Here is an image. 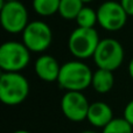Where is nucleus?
Wrapping results in <instances>:
<instances>
[{
  "mask_svg": "<svg viewBox=\"0 0 133 133\" xmlns=\"http://www.w3.org/2000/svg\"><path fill=\"white\" fill-rule=\"evenodd\" d=\"M120 4L125 8L126 13L133 16V0H120Z\"/></svg>",
  "mask_w": 133,
  "mask_h": 133,
  "instance_id": "nucleus-18",
  "label": "nucleus"
},
{
  "mask_svg": "<svg viewBox=\"0 0 133 133\" xmlns=\"http://www.w3.org/2000/svg\"><path fill=\"white\" fill-rule=\"evenodd\" d=\"M124 119L133 126V99L126 104L124 109Z\"/></svg>",
  "mask_w": 133,
  "mask_h": 133,
  "instance_id": "nucleus-17",
  "label": "nucleus"
},
{
  "mask_svg": "<svg viewBox=\"0 0 133 133\" xmlns=\"http://www.w3.org/2000/svg\"><path fill=\"white\" fill-rule=\"evenodd\" d=\"M0 21L1 26L7 33L18 34L22 33L27 27L28 11L22 2L16 1H1L0 8Z\"/></svg>",
  "mask_w": 133,
  "mask_h": 133,
  "instance_id": "nucleus-5",
  "label": "nucleus"
},
{
  "mask_svg": "<svg viewBox=\"0 0 133 133\" xmlns=\"http://www.w3.org/2000/svg\"><path fill=\"white\" fill-rule=\"evenodd\" d=\"M103 133H133V126L124 118H113L103 129Z\"/></svg>",
  "mask_w": 133,
  "mask_h": 133,
  "instance_id": "nucleus-16",
  "label": "nucleus"
},
{
  "mask_svg": "<svg viewBox=\"0 0 133 133\" xmlns=\"http://www.w3.org/2000/svg\"><path fill=\"white\" fill-rule=\"evenodd\" d=\"M13 133H32V132L26 131V130H18V131H15V132H13Z\"/></svg>",
  "mask_w": 133,
  "mask_h": 133,
  "instance_id": "nucleus-20",
  "label": "nucleus"
},
{
  "mask_svg": "<svg viewBox=\"0 0 133 133\" xmlns=\"http://www.w3.org/2000/svg\"><path fill=\"white\" fill-rule=\"evenodd\" d=\"M53 42V32L43 21H32L22 32V43L30 53H43Z\"/></svg>",
  "mask_w": 133,
  "mask_h": 133,
  "instance_id": "nucleus-7",
  "label": "nucleus"
},
{
  "mask_svg": "<svg viewBox=\"0 0 133 133\" xmlns=\"http://www.w3.org/2000/svg\"><path fill=\"white\" fill-rule=\"evenodd\" d=\"M1 1H16V0H1Z\"/></svg>",
  "mask_w": 133,
  "mask_h": 133,
  "instance_id": "nucleus-23",
  "label": "nucleus"
},
{
  "mask_svg": "<svg viewBox=\"0 0 133 133\" xmlns=\"http://www.w3.org/2000/svg\"><path fill=\"white\" fill-rule=\"evenodd\" d=\"M78 27L82 28H95V25L98 23V18H97V11H94L91 7L84 6L81 12L78 13L76 18Z\"/></svg>",
  "mask_w": 133,
  "mask_h": 133,
  "instance_id": "nucleus-15",
  "label": "nucleus"
},
{
  "mask_svg": "<svg viewBox=\"0 0 133 133\" xmlns=\"http://www.w3.org/2000/svg\"><path fill=\"white\" fill-rule=\"evenodd\" d=\"M83 7L84 4L82 0H61L58 14L64 20H76Z\"/></svg>",
  "mask_w": 133,
  "mask_h": 133,
  "instance_id": "nucleus-13",
  "label": "nucleus"
},
{
  "mask_svg": "<svg viewBox=\"0 0 133 133\" xmlns=\"http://www.w3.org/2000/svg\"><path fill=\"white\" fill-rule=\"evenodd\" d=\"M99 36L95 28L77 27L70 34L68 40V48L71 55L78 60H87L94 57V54L98 47Z\"/></svg>",
  "mask_w": 133,
  "mask_h": 133,
  "instance_id": "nucleus-4",
  "label": "nucleus"
},
{
  "mask_svg": "<svg viewBox=\"0 0 133 133\" xmlns=\"http://www.w3.org/2000/svg\"><path fill=\"white\" fill-rule=\"evenodd\" d=\"M81 133H97V132H95V131H89V130H88V131H83V132H81Z\"/></svg>",
  "mask_w": 133,
  "mask_h": 133,
  "instance_id": "nucleus-21",
  "label": "nucleus"
},
{
  "mask_svg": "<svg viewBox=\"0 0 133 133\" xmlns=\"http://www.w3.org/2000/svg\"><path fill=\"white\" fill-rule=\"evenodd\" d=\"M94 61L98 69L115 71L124 61V48L122 43L115 39L101 40L94 54Z\"/></svg>",
  "mask_w": 133,
  "mask_h": 133,
  "instance_id": "nucleus-6",
  "label": "nucleus"
},
{
  "mask_svg": "<svg viewBox=\"0 0 133 133\" xmlns=\"http://www.w3.org/2000/svg\"><path fill=\"white\" fill-rule=\"evenodd\" d=\"M30 62V51L22 42L7 41L0 47V68L4 72H20Z\"/></svg>",
  "mask_w": 133,
  "mask_h": 133,
  "instance_id": "nucleus-3",
  "label": "nucleus"
},
{
  "mask_svg": "<svg viewBox=\"0 0 133 133\" xmlns=\"http://www.w3.org/2000/svg\"><path fill=\"white\" fill-rule=\"evenodd\" d=\"M34 70L40 79L48 83L57 82L61 65L51 55H41L35 61Z\"/></svg>",
  "mask_w": 133,
  "mask_h": 133,
  "instance_id": "nucleus-10",
  "label": "nucleus"
},
{
  "mask_svg": "<svg viewBox=\"0 0 133 133\" xmlns=\"http://www.w3.org/2000/svg\"><path fill=\"white\" fill-rule=\"evenodd\" d=\"M92 75L89 65L82 61H69L61 65L57 83L65 91H79L91 85Z\"/></svg>",
  "mask_w": 133,
  "mask_h": 133,
  "instance_id": "nucleus-1",
  "label": "nucleus"
},
{
  "mask_svg": "<svg viewBox=\"0 0 133 133\" xmlns=\"http://www.w3.org/2000/svg\"><path fill=\"white\" fill-rule=\"evenodd\" d=\"M115 84L113 71L105 69H97L92 75L91 87L98 94H108Z\"/></svg>",
  "mask_w": 133,
  "mask_h": 133,
  "instance_id": "nucleus-12",
  "label": "nucleus"
},
{
  "mask_svg": "<svg viewBox=\"0 0 133 133\" xmlns=\"http://www.w3.org/2000/svg\"><path fill=\"white\" fill-rule=\"evenodd\" d=\"M129 74H130V77L133 79V58L129 63Z\"/></svg>",
  "mask_w": 133,
  "mask_h": 133,
  "instance_id": "nucleus-19",
  "label": "nucleus"
},
{
  "mask_svg": "<svg viewBox=\"0 0 133 133\" xmlns=\"http://www.w3.org/2000/svg\"><path fill=\"white\" fill-rule=\"evenodd\" d=\"M113 118V111L109 104L104 102H95L90 104L87 120L92 126L104 129Z\"/></svg>",
  "mask_w": 133,
  "mask_h": 133,
  "instance_id": "nucleus-11",
  "label": "nucleus"
},
{
  "mask_svg": "<svg viewBox=\"0 0 133 133\" xmlns=\"http://www.w3.org/2000/svg\"><path fill=\"white\" fill-rule=\"evenodd\" d=\"M90 103L79 91H65L61 99V110L63 116L70 122L79 123L87 119Z\"/></svg>",
  "mask_w": 133,
  "mask_h": 133,
  "instance_id": "nucleus-9",
  "label": "nucleus"
},
{
  "mask_svg": "<svg viewBox=\"0 0 133 133\" xmlns=\"http://www.w3.org/2000/svg\"><path fill=\"white\" fill-rule=\"evenodd\" d=\"M61 0H33V8L35 13L41 16H50L58 13Z\"/></svg>",
  "mask_w": 133,
  "mask_h": 133,
  "instance_id": "nucleus-14",
  "label": "nucleus"
},
{
  "mask_svg": "<svg viewBox=\"0 0 133 133\" xmlns=\"http://www.w3.org/2000/svg\"><path fill=\"white\" fill-rule=\"evenodd\" d=\"M29 95V83L20 72H2L0 76V99L5 105L15 106Z\"/></svg>",
  "mask_w": 133,
  "mask_h": 133,
  "instance_id": "nucleus-2",
  "label": "nucleus"
},
{
  "mask_svg": "<svg viewBox=\"0 0 133 133\" xmlns=\"http://www.w3.org/2000/svg\"><path fill=\"white\" fill-rule=\"evenodd\" d=\"M127 16L123 5L117 1H105L97 9L99 26L108 32L120 30L126 25Z\"/></svg>",
  "mask_w": 133,
  "mask_h": 133,
  "instance_id": "nucleus-8",
  "label": "nucleus"
},
{
  "mask_svg": "<svg viewBox=\"0 0 133 133\" xmlns=\"http://www.w3.org/2000/svg\"><path fill=\"white\" fill-rule=\"evenodd\" d=\"M82 1H83V4H88V2H91L94 0H82Z\"/></svg>",
  "mask_w": 133,
  "mask_h": 133,
  "instance_id": "nucleus-22",
  "label": "nucleus"
}]
</instances>
